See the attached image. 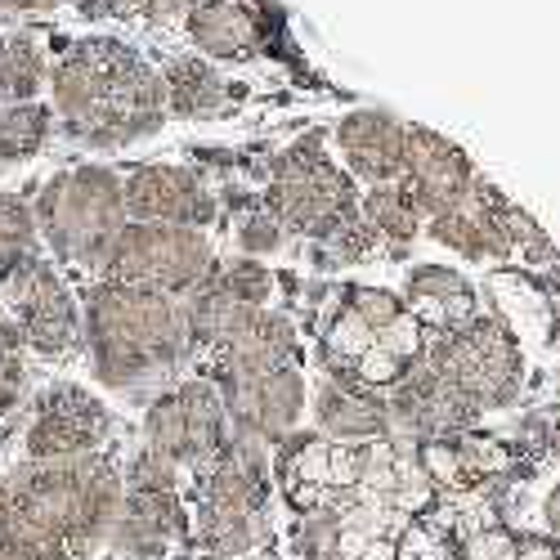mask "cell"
<instances>
[{
  "instance_id": "obj_4",
  "label": "cell",
  "mask_w": 560,
  "mask_h": 560,
  "mask_svg": "<svg viewBox=\"0 0 560 560\" xmlns=\"http://www.w3.org/2000/svg\"><path fill=\"white\" fill-rule=\"evenodd\" d=\"M273 466L260 440L229 435V444L202 466L194 538L215 560H243L269 538Z\"/></svg>"
},
{
  "instance_id": "obj_19",
  "label": "cell",
  "mask_w": 560,
  "mask_h": 560,
  "mask_svg": "<svg viewBox=\"0 0 560 560\" xmlns=\"http://www.w3.org/2000/svg\"><path fill=\"white\" fill-rule=\"evenodd\" d=\"M337 144L346 166L368 184H395L404 175V126L382 108H359L341 117Z\"/></svg>"
},
{
  "instance_id": "obj_31",
  "label": "cell",
  "mask_w": 560,
  "mask_h": 560,
  "mask_svg": "<svg viewBox=\"0 0 560 560\" xmlns=\"http://www.w3.org/2000/svg\"><path fill=\"white\" fill-rule=\"evenodd\" d=\"M0 560H32L23 534H19V521L10 511V498H5V485H0Z\"/></svg>"
},
{
  "instance_id": "obj_17",
  "label": "cell",
  "mask_w": 560,
  "mask_h": 560,
  "mask_svg": "<svg viewBox=\"0 0 560 560\" xmlns=\"http://www.w3.org/2000/svg\"><path fill=\"white\" fill-rule=\"evenodd\" d=\"M476 166L453 139L427 130V126H404V184L422 215H440L453 202H462L476 189Z\"/></svg>"
},
{
  "instance_id": "obj_25",
  "label": "cell",
  "mask_w": 560,
  "mask_h": 560,
  "mask_svg": "<svg viewBox=\"0 0 560 560\" xmlns=\"http://www.w3.org/2000/svg\"><path fill=\"white\" fill-rule=\"evenodd\" d=\"M45 81V55L32 36H5L0 45V104H36Z\"/></svg>"
},
{
  "instance_id": "obj_6",
  "label": "cell",
  "mask_w": 560,
  "mask_h": 560,
  "mask_svg": "<svg viewBox=\"0 0 560 560\" xmlns=\"http://www.w3.org/2000/svg\"><path fill=\"white\" fill-rule=\"evenodd\" d=\"M422 363L476 417L516 404V395L525 386V359H521L516 332L493 314H476V318H466L462 328L427 337Z\"/></svg>"
},
{
  "instance_id": "obj_21",
  "label": "cell",
  "mask_w": 560,
  "mask_h": 560,
  "mask_svg": "<svg viewBox=\"0 0 560 560\" xmlns=\"http://www.w3.org/2000/svg\"><path fill=\"white\" fill-rule=\"evenodd\" d=\"M404 310L417 318V328L431 323L435 332H448V328H462L466 318H476L480 301H476V288L466 283L457 269L417 265L408 273V288H404Z\"/></svg>"
},
{
  "instance_id": "obj_12",
  "label": "cell",
  "mask_w": 560,
  "mask_h": 560,
  "mask_svg": "<svg viewBox=\"0 0 560 560\" xmlns=\"http://www.w3.org/2000/svg\"><path fill=\"white\" fill-rule=\"evenodd\" d=\"M5 296H10V328L19 332L23 350L63 359L81 341V305L50 260H32Z\"/></svg>"
},
{
  "instance_id": "obj_20",
  "label": "cell",
  "mask_w": 560,
  "mask_h": 560,
  "mask_svg": "<svg viewBox=\"0 0 560 560\" xmlns=\"http://www.w3.org/2000/svg\"><path fill=\"white\" fill-rule=\"evenodd\" d=\"M189 40L211 59H252L265 45V10L247 0H194Z\"/></svg>"
},
{
  "instance_id": "obj_5",
  "label": "cell",
  "mask_w": 560,
  "mask_h": 560,
  "mask_svg": "<svg viewBox=\"0 0 560 560\" xmlns=\"http://www.w3.org/2000/svg\"><path fill=\"white\" fill-rule=\"evenodd\" d=\"M36 233L72 269H100L126 229L121 175L113 166H72L45 179L36 198Z\"/></svg>"
},
{
  "instance_id": "obj_15",
  "label": "cell",
  "mask_w": 560,
  "mask_h": 560,
  "mask_svg": "<svg viewBox=\"0 0 560 560\" xmlns=\"http://www.w3.org/2000/svg\"><path fill=\"white\" fill-rule=\"evenodd\" d=\"M121 198H126V220L139 224H175V229H207L215 220V198L211 189L184 166L149 162L135 166L121 179Z\"/></svg>"
},
{
  "instance_id": "obj_11",
  "label": "cell",
  "mask_w": 560,
  "mask_h": 560,
  "mask_svg": "<svg viewBox=\"0 0 560 560\" xmlns=\"http://www.w3.org/2000/svg\"><path fill=\"white\" fill-rule=\"evenodd\" d=\"M113 431H117V422L100 395H90L85 386H72V382H59V386H45L32 399L23 453H27V462L90 457V453H104Z\"/></svg>"
},
{
  "instance_id": "obj_1",
  "label": "cell",
  "mask_w": 560,
  "mask_h": 560,
  "mask_svg": "<svg viewBox=\"0 0 560 560\" xmlns=\"http://www.w3.org/2000/svg\"><path fill=\"white\" fill-rule=\"evenodd\" d=\"M32 560H95L121 511V466L108 453L23 462L0 480Z\"/></svg>"
},
{
  "instance_id": "obj_26",
  "label": "cell",
  "mask_w": 560,
  "mask_h": 560,
  "mask_svg": "<svg viewBox=\"0 0 560 560\" xmlns=\"http://www.w3.org/2000/svg\"><path fill=\"white\" fill-rule=\"evenodd\" d=\"M50 135L45 104H0V162H27Z\"/></svg>"
},
{
  "instance_id": "obj_8",
  "label": "cell",
  "mask_w": 560,
  "mask_h": 560,
  "mask_svg": "<svg viewBox=\"0 0 560 560\" xmlns=\"http://www.w3.org/2000/svg\"><path fill=\"white\" fill-rule=\"evenodd\" d=\"M189 538H194V525L179 493V471L166 457L139 448L121 471V511H117L108 551L130 560H162Z\"/></svg>"
},
{
  "instance_id": "obj_9",
  "label": "cell",
  "mask_w": 560,
  "mask_h": 560,
  "mask_svg": "<svg viewBox=\"0 0 560 560\" xmlns=\"http://www.w3.org/2000/svg\"><path fill=\"white\" fill-rule=\"evenodd\" d=\"M215 247L202 229H175V224H126L117 243L108 247L100 273L108 283L149 288L162 296H189L202 288L215 269Z\"/></svg>"
},
{
  "instance_id": "obj_22",
  "label": "cell",
  "mask_w": 560,
  "mask_h": 560,
  "mask_svg": "<svg viewBox=\"0 0 560 560\" xmlns=\"http://www.w3.org/2000/svg\"><path fill=\"white\" fill-rule=\"evenodd\" d=\"M162 85H166V108L189 121H207L233 104L229 81L202 59H171L162 72Z\"/></svg>"
},
{
  "instance_id": "obj_2",
  "label": "cell",
  "mask_w": 560,
  "mask_h": 560,
  "mask_svg": "<svg viewBox=\"0 0 560 560\" xmlns=\"http://www.w3.org/2000/svg\"><path fill=\"white\" fill-rule=\"evenodd\" d=\"M55 113L85 149H126L162 126L166 85L121 40H77L50 68Z\"/></svg>"
},
{
  "instance_id": "obj_16",
  "label": "cell",
  "mask_w": 560,
  "mask_h": 560,
  "mask_svg": "<svg viewBox=\"0 0 560 560\" xmlns=\"http://www.w3.org/2000/svg\"><path fill=\"white\" fill-rule=\"evenodd\" d=\"M427 220H431V238L462 260H506L516 252V238H511L516 233V207L480 179L462 202Z\"/></svg>"
},
{
  "instance_id": "obj_23",
  "label": "cell",
  "mask_w": 560,
  "mask_h": 560,
  "mask_svg": "<svg viewBox=\"0 0 560 560\" xmlns=\"http://www.w3.org/2000/svg\"><path fill=\"white\" fill-rule=\"evenodd\" d=\"M32 260H40L36 211L19 194H0V292H10V283Z\"/></svg>"
},
{
  "instance_id": "obj_27",
  "label": "cell",
  "mask_w": 560,
  "mask_h": 560,
  "mask_svg": "<svg viewBox=\"0 0 560 560\" xmlns=\"http://www.w3.org/2000/svg\"><path fill=\"white\" fill-rule=\"evenodd\" d=\"M211 283H215L229 301H238V305H247V310H269V296H273V273H269L260 260H252V256L215 265V269H211Z\"/></svg>"
},
{
  "instance_id": "obj_18",
  "label": "cell",
  "mask_w": 560,
  "mask_h": 560,
  "mask_svg": "<svg viewBox=\"0 0 560 560\" xmlns=\"http://www.w3.org/2000/svg\"><path fill=\"white\" fill-rule=\"evenodd\" d=\"M314 427L332 444H382L390 435L386 395L354 386V382H323L314 390Z\"/></svg>"
},
{
  "instance_id": "obj_33",
  "label": "cell",
  "mask_w": 560,
  "mask_h": 560,
  "mask_svg": "<svg viewBox=\"0 0 560 560\" xmlns=\"http://www.w3.org/2000/svg\"><path fill=\"white\" fill-rule=\"evenodd\" d=\"M542 525H547V534L560 542V480H556L551 493L542 498Z\"/></svg>"
},
{
  "instance_id": "obj_14",
  "label": "cell",
  "mask_w": 560,
  "mask_h": 560,
  "mask_svg": "<svg viewBox=\"0 0 560 560\" xmlns=\"http://www.w3.org/2000/svg\"><path fill=\"white\" fill-rule=\"evenodd\" d=\"M215 390H220L224 412H229V431L260 440V444L288 440L292 427L301 422V412H305V399H310L301 368L260 372V377L229 382V386H215Z\"/></svg>"
},
{
  "instance_id": "obj_3",
  "label": "cell",
  "mask_w": 560,
  "mask_h": 560,
  "mask_svg": "<svg viewBox=\"0 0 560 560\" xmlns=\"http://www.w3.org/2000/svg\"><path fill=\"white\" fill-rule=\"evenodd\" d=\"M81 332L90 350V368L108 390L149 386L189 359V323L175 296L126 288V283H95L85 292Z\"/></svg>"
},
{
  "instance_id": "obj_13",
  "label": "cell",
  "mask_w": 560,
  "mask_h": 560,
  "mask_svg": "<svg viewBox=\"0 0 560 560\" xmlns=\"http://www.w3.org/2000/svg\"><path fill=\"white\" fill-rule=\"evenodd\" d=\"M211 359H215L211 386L247 382V377L278 372V368H301V332H296V323L278 310H247L211 346Z\"/></svg>"
},
{
  "instance_id": "obj_32",
  "label": "cell",
  "mask_w": 560,
  "mask_h": 560,
  "mask_svg": "<svg viewBox=\"0 0 560 560\" xmlns=\"http://www.w3.org/2000/svg\"><path fill=\"white\" fill-rule=\"evenodd\" d=\"M516 560H560V542L551 534H516Z\"/></svg>"
},
{
  "instance_id": "obj_24",
  "label": "cell",
  "mask_w": 560,
  "mask_h": 560,
  "mask_svg": "<svg viewBox=\"0 0 560 560\" xmlns=\"http://www.w3.org/2000/svg\"><path fill=\"white\" fill-rule=\"evenodd\" d=\"M359 215H363V224H368L372 233H377V238H386V243H395V247L412 243L417 229H422V207L412 202V194H408L404 179H395V184H372V189L363 194V202H359Z\"/></svg>"
},
{
  "instance_id": "obj_28",
  "label": "cell",
  "mask_w": 560,
  "mask_h": 560,
  "mask_svg": "<svg viewBox=\"0 0 560 560\" xmlns=\"http://www.w3.org/2000/svg\"><path fill=\"white\" fill-rule=\"evenodd\" d=\"M23 341L10 328V318H0V422L23 404V386H27V359H23Z\"/></svg>"
},
{
  "instance_id": "obj_7",
  "label": "cell",
  "mask_w": 560,
  "mask_h": 560,
  "mask_svg": "<svg viewBox=\"0 0 560 560\" xmlns=\"http://www.w3.org/2000/svg\"><path fill=\"white\" fill-rule=\"evenodd\" d=\"M265 211L283 224V233H301L310 243H323L328 233L359 215V198L346 171H337L323 153V139L310 135L288 153L273 158V179L265 189Z\"/></svg>"
},
{
  "instance_id": "obj_35",
  "label": "cell",
  "mask_w": 560,
  "mask_h": 560,
  "mask_svg": "<svg viewBox=\"0 0 560 560\" xmlns=\"http://www.w3.org/2000/svg\"><path fill=\"white\" fill-rule=\"evenodd\" d=\"M0 45H5V32H0Z\"/></svg>"
},
{
  "instance_id": "obj_29",
  "label": "cell",
  "mask_w": 560,
  "mask_h": 560,
  "mask_svg": "<svg viewBox=\"0 0 560 560\" xmlns=\"http://www.w3.org/2000/svg\"><path fill=\"white\" fill-rule=\"evenodd\" d=\"M238 247L256 260V256H273L278 247H283V224H278L265 207L260 211H252L243 224H238Z\"/></svg>"
},
{
  "instance_id": "obj_10",
  "label": "cell",
  "mask_w": 560,
  "mask_h": 560,
  "mask_svg": "<svg viewBox=\"0 0 560 560\" xmlns=\"http://www.w3.org/2000/svg\"><path fill=\"white\" fill-rule=\"evenodd\" d=\"M229 412L207 377L162 390L144 412V448L166 457L175 471H202L229 444Z\"/></svg>"
},
{
  "instance_id": "obj_30",
  "label": "cell",
  "mask_w": 560,
  "mask_h": 560,
  "mask_svg": "<svg viewBox=\"0 0 560 560\" xmlns=\"http://www.w3.org/2000/svg\"><path fill=\"white\" fill-rule=\"evenodd\" d=\"M466 560H516V534L506 529H485L466 542Z\"/></svg>"
},
{
  "instance_id": "obj_34",
  "label": "cell",
  "mask_w": 560,
  "mask_h": 560,
  "mask_svg": "<svg viewBox=\"0 0 560 560\" xmlns=\"http://www.w3.org/2000/svg\"><path fill=\"white\" fill-rule=\"evenodd\" d=\"M0 10H19V14H50V10H59V0H0Z\"/></svg>"
}]
</instances>
